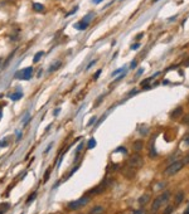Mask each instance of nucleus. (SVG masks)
<instances>
[{
  "instance_id": "nucleus-29",
  "label": "nucleus",
  "mask_w": 189,
  "mask_h": 214,
  "mask_svg": "<svg viewBox=\"0 0 189 214\" xmlns=\"http://www.w3.org/2000/svg\"><path fill=\"white\" fill-rule=\"evenodd\" d=\"M183 163H184V165H185V164H189V155H187L185 158L183 159Z\"/></svg>"
},
{
  "instance_id": "nucleus-17",
  "label": "nucleus",
  "mask_w": 189,
  "mask_h": 214,
  "mask_svg": "<svg viewBox=\"0 0 189 214\" xmlns=\"http://www.w3.org/2000/svg\"><path fill=\"white\" fill-rule=\"evenodd\" d=\"M94 146H96V140H94L93 137H92V139L88 141V149H93Z\"/></svg>"
},
{
  "instance_id": "nucleus-22",
  "label": "nucleus",
  "mask_w": 189,
  "mask_h": 214,
  "mask_svg": "<svg viewBox=\"0 0 189 214\" xmlns=\"http://www.w3.org/2000/svg\"><path fill=\"white\" fill-rule=\"evenodd\" d=\"M139 47H140V44H139V43H135V44H132V45L130 47V48H131L132 50H136V49L139 48Z\"/></svg>"
},
{
  "instance_id": "nucleus-19",
  "label": "nucleus",
  "mask_w": 189,
  "mask_h": 214,
  "mask_svg": "<svg viewBox=\"0 0 189 214\" xmlns=\"http://www.w3.org/2000/svg\"><path fill=\"white\" fill-rule=\"evenodd\" d=\"M52 173V169H48L45 171V174H44V182H47L48 180V178H49V174Z\"/></svg>"
},
{
  "instance_id": "nucleus-31",
  "label": "nucleus",
  "mask_w": 189,
  "mask_h": 214,
  "mask_svg": "<svg viewBox=\"0 0 189 214\" xmlns=\"http://www.w3.org/2000/svg\"><path fill=\"white\" fill-rule=\"evenodd\" d=\"M29 118H30V116H29V115H27V116H25V117L22 120V122H23V123H27V121L29 120Z\"/></svg>"
},
{
  "instance_id": "nucleus-20",
  "label": "nucleus",
  "mask_w": 189,
  "mask_h": 214,
  "mask_svg": "<svg viewBox=\"0 0 189 214\" xmlns=\"http://www.w3.org/2000/svg\"><path fill=\"white\" fill-rule=\"evenodd\" d=\"M8 145V139L5 137L3 141H0V147H4V146H6Z\"/></svg>"
},
{
  "instance_id": "nucleus-3",
  "label": "nucleus",
  "mask_w": 189,
  "mask_h": 214,
  "mask_svg": "<svg viewBox=\"0 0 189 214\" xmlns=\"http://www.w3.org/2000/svg\"><path fill=\"white\" fill-rule=\"evenodd\" d=\"M88 200H89V199L87 197H82L81 199H78V200L71 202L68 205H67V208L71 209V210H77V209H79V208H82V207L86 205V204L88 203Z\"/></svg>"
},
{
  "instance_id": "nucleus-18",
  "label": "nucleus",
  "mask_w": 189,
  "mask_h": 214,
  "mask_svg": "<svg viewBox=\"0 0 189 214\" xmlns=\"http://www.w3.org/2000/svg\"><path fill=\"white\" fill-rule=\"evenodd\" d=\"M35 197H37V193H33L32 195H30L29 198L27 199V204H30V203H32V202H33V200H34V199H35Z\"/></svg>"
},
{
  "instance_id": "nucleus-39",
  "label": "nucleus",
  "mask_w": 189,
  "mask_h": 214,
  "mask_svg": "<svg viewBox=\"0 0 189 214\" xmlns=\"http://www.w3.org/2000/svg\"><path fill=\"white\" fill-rule=\"evenodd\" d=\"M22 139V134H18V137H17V140H20Z\"/></svg>"
},
{
  "instance_id": "nucleus-32",
  "label": "nucleus",
  "mask_w": 189,
  "mask_h": 214,
  "mask_svg": "<svg viewBox=\"0 0 189 214\" xmlns=\"http://www.w3.org/2000/svg\"><path fill=\"white\" fill-rule=\"evenodd\" d=\"M94 121H96V117H92V118H91V120H89V121H88V126H91V125H92V123H93Z\"/></svg>"
},
{
  "instance_id": "nucleus-38",
  "label": "nucleus",
  "mask_w": 189,
  "mask_h": 214,
  "mask_svg": "<svg viewBox=\"0 0 189 214\" xmlns=\"http://www.w3.org/2000/svg\"><path fill=\"white\" fill-rule=\"evenodd\" d=\"M102 0H92V3H94V4H97V3H101Z\"/></svg>"
},
{
  "instance_id": "nucleus-7",
  "label": "nucleus",
  "mask_w": 189,
  "mask_h": 214,
  "mask_svg": "<svg viewBox=\"0 0 189 214\" xmlns=\"http://www.w3.org/2000/svg\"><path fill=\"white\" fill-rule=\"evenodd\" d=\"M143 147H144V142L141 141V140H136V141L134 142V150H135V151L143 150Z\"/></svg>"
},
{
  "instance_id": "nucleus-44",
  "label": "nucleus",
  "mask_w": 189,
  "mask_h": 214,
  "mask_svg": "<svg viewBox=\"0 0 189 214\" xmlns=\"http://www.w3.org/2000/svg\"><path fill=\"white\" fill-rule=\"evenodd\" d=\"M157 1H158V0H153V3H157Z\"/></svg>"
},
{
  "instance_id": "nucleus-9",
  "label": "nucleus",
  "mask_w": 189,
  "mask_h": 214,
  "mask_svg": "<svg viewBox=\"0 0 189 214\" xmlns=\"http://www.w3.org/2000/svg\"><path fill=\"white\" fill-rule=\"evenodd\" d=\"M74 27L77 28L78 30H84V29H87L88 23H86V22H79V23H77V24H76Z\"/></svg>"
},
{
  "instance_id": "nucleus-45",
  "label": "nucleus",
  "mask_w": 189,
  "mask_h": 214,
  "mask_svg": "<svg viewBox=\"0 0 189 214\" xmlns=\"http://www.w3.org/2000/svg\"><path fill=\"white\" fill-rule=\"evenodd\" d=\"M3 213H4V212H3V210H0V214H3Z\"/></svg>"
},
{
  "instance_id": "nucleus-1",
  "label": "nucleus",
  "mask_w": 189,
  "mask_h": 214,
  "mask_svg": "<svg viewBox=\"0 0 189 214\" xmlns=\"http://www.w3.org/2000/svg\"><path fill=\"white\" fill-rule=\"evenodd\" d=\"M169 198H170V193L169 192H165V193L162 194V195H159L158 198H155V200L153 202V205H151V210H153V213H157L159 209L162 208V205H164V204L169 200Z\"/></svg>"
},
{
  "instance_id": "nucleus-6",
  "label": "nucleus",
  "mask_w": 189,
  "mask_h": 214,
  "mask_svg": "<svg viewBox=\"0 0 189 214\" xmlns=\"http://www.w3.org/2000/svg\"><path fill=\"white\" fill-rule=\"evenodd\" d=\"M158 74H159V72H157V73H155V74L153 76V77H149V78L144 79L143 82H141V87H145V88H148V83H150L151 81H154V79H155V77H157Z\"/></svg>"
},
{
  "instance_id": "nucleus-13",
  "label": "nucleus",
  "mask_w": 189,
  "mask_h": 214,
  "mask_svg": "<svg viewBox=\"0 0 189 214\" xmlns=\"http://www.w3.org/2000/svg\"><path fill=\"white\" fill-rule=\"evenodd\" d=\"M33 9H34L35 12H43L44 5H42V4H39V3H34L33 4Z\"/></svg>"
},
{
  "instance_id": "nucleus-10",
  "label": "nucleus",
  "mask_w": 189,
  "mask_h": 214,
  "mask_svg": "<svg viewBox=\"0 0 189 214\" xmlns=\"http://www.w3.org/2000/svg\"><path fill=\"white\" fill-rule=\"evenodd\" d=\"M103 207H100V205H97V207H94L91 212H89V214H102L103 213Z\"/></svg>"
},
{
  "instance_id": "nucleus-23",
  "label": "nucleus",
  "mask_w": 189,
  "mask_h": 214,
  "mask_svg": "<svg viewBox=\"0 0 189 214\" xmlns=\"http://www.w3.org/2000/svg\"><path fill=\"white\" fill-rule=\"evenodd\" d=\"M92 19V15H86V18H83L82 19V22H86V23H88L89 20Z\"/></svg>"
},
{
  "instance_id": "nucleus-35",
  "label": "nucleus",
  "mask_w": 189,
  "mask_h": 214,
  "mask_svg": "<svg viewBox=\"0 0 189 214\" xmlns=\"http://www.w3.org/2000/svg\"><path fill=\"white\" fill-rule=\"evenodd\" d=\"M143 73H144V69L141 68V69H139V71H138V73H136V76H140V74H143Z\"/></svg>"
},
{
  "instance_id": "nucleus-16",
  "label": "nucleus",
  "mask_w": 189,
  "mask_h": 214,
  "mask_svg": "<svg viewBox=\"0 0 189 214\" xmlns=\"http://www.w3.org/2000/svg\"><path fill=\"white\" fill-rule=\"evenodd\" d=\"M42 55H43V52H38V53L34 55V59H33V61H34V63H37V62L42 58Z\"/></svg>"
},
{
  "instance_id": "nucleus-42",
  "label": "nucleus",
  "mask_w": 189,
  "mask_h": 214,
  "mask_svg": "<svg viewBox=\"0 0 189 214\" xmlns=\"http://www.w3.org/2000/svg\"><path fill=\"white\" fill-rule=\"evenodd\" d=\"M1 113H3V110H1V107H0V118H1Z\"/></svg>"
},
{
  "instance_id": "nucleus-36",
  "label": "nucleus",
  "mask_w": 189,
  "mask_h": 214,
  "mask_svg": "<svg viewBox=\"0 0 189 214\" xmlns=\"http://www.w3.org/2000/svg\"><path fill=\"white\" fill-rule=\"evenodd\" d=\"M141 38H143V33H140V34L136 35V39H138V40H139V39H141Z\"/></svg>"
},
{
  "instance_id": "nucleus-40",
  "label": "nucleus",
  "mask_w": 189,
  "mask_h": 214,
  "mask_svg": "<svg viewBox=\"0 0 189 214\" xmlns=\"http://www.w3.org/2000/svg\"><path fill=\"white\" fill-rule=\"evenodd\" d=\"M184 64H185V66H189V58L185 61V63H184Z\"/></svg>"
},
{
  "instance_id": "nucleus-14",
  "label": "nucleus",
  "mask_w": 189,
  "mask_h": 214,
  "mask_svg": "<svg viewBox=\"0 0 189 214\" xmlns=\"http://www.w3.org/2000/svg\"><path fill=\"white\" fill-rule=\"evenodd\" d=\"M182 112H183V108H182V107H178V108H175V110L172 112V117L175 118V117H178L179 115H182Z\"/></svg>"
},
{
  "instance_id": "nucleus-43",
  "label": "nucleus",
  "mask_w": 189,
  "mask_h": 214,
  "mask_svg": "<svg viewBox=\"0 0 189 214\" xmlns=\"http://www.w3.org/2000/svg\"><path fill=\"white\" fill-rule=\"evenodd\" d=\"M135 214H144L143 212H135Z\"/></svg>"
},
{
  "instance_id": "nucleus-41",
  "label": "nucleus",
  "mask_w": 189,
  "mask_h": 214,
  "mask_svg": "<svg viewBox=\"0 0 189 214\" xmlns=\"http://www.w3.org/2000/svg\"><path fill=\"white\" fill-rule=\"evenodd\" d=\"M184 214H189V207L187 208V210H185V213H184Z\"/></svg>"
},
{
  "instance_id": "nucleus-15",
  "label": "nucleus",
  "mask_w": 189,
  "mask_h": 214,
  "mask_svg": "<svg viewBox=\"0 0 189 214\" xmlns=\"http://www.w3.org/2000/svg\"><path fill=\"white\" fill-rule=\"evenodd\" d=\"M23 97V93L22 92H17V93H13L12 96H10V98L13 99V101H18L19 98H22Z\"/></svg>"
},
{
  "instance_id": "nucleus-11",
  "label": "nucleus",
  "mask_w": 189,
  "mask_h": 214,
  "mask_svg": "<svg viewBox=\"0 0 189 214\" xmlns=\"http://www.w3.org/2000/svg\"><path fill=\"white\" fill-rule=\"evenodd\" d=\"M149 199H150V195H149V194H145V195H143L139 199V204H140V205H145V204L149 202Z\"/></svg>"
},
{
  "instance_id": "nucleus-24",
  "label": "nucleus",
  "mask_w": 189,
  "mask_h": 214,
  "mask_svg": "<svg viewBox=\"0 0 189 214\" xmlns=\"http://www.w3.org/2000/svg\"><path fill=\"white\" fill-rule=\"evenodd\" d=\"M172 212H173V207H170V205H169V207H167V210H165V213H164V214H170Z\"/></svg>"
},
{
  "instance_id": "nucleus-5",
  "label": "nucleus",
  "mask_w": 189,
  "mask_h": 214,
  "mask_svg": "<svg viewBox=\"0 0 189 214\" xmlns=\"http://www.w3.org/2000/svg\"><path fill=\"white\" fill-rule=\"evenodd\" d=\"M32 72H33V67H28L25 69L18 71V72L15 73V78H18V79H30Z\"/></svg>"
},
{
  "instance_id": "nucleus-33",
  "label": "nucleus",
  "mask_w": 189,
  "mask_h": 214,
  "mask_svg": "<svg viewBox=\"0 0 189 214\" xmlns=\"http://www.w3.org/2000/svg\"><path fill=\"white\" fill-rule=\"evenodd\" d=\"M94 63H96V61H92V62H91V63H89V64L87 66V68H86V69H89V68H91V67H92V66H93Z\"/></svg>"
},
{
  "instance_id": "nucleus-28",
  "label": "nucleus",
  "mask_w": 189,
  "mask_h": 214,
  "mask_svg": "<svg viewBox=\"0 0 189 214\" xmlns=\"http://www.w3.org/2000/svg\"><path fill=\"white\" fill-rule=\"evenodd\" d=\"M183 122H184V123H187V125H189V115H187L185 117L183 118Z\"/></svg>"
},
{
  "instance_id": "nucleus-30",
  "label": "nucleus",
  "mask_w": 189,
  "mask_h": 214,
  "mask_svg": "<svg viewBox=\"0 0 189 214\" xmlns=\"http://www.w3.org/2000/svg\"><path fill=\"white\" fill-rule=\"evenodd\" d=\"M130 68H131V69L136 68V61H132V62H131V64H130Z\"/></svg>"
},
{
  "instance_id": "nucleus-25",
  "label": "nucleus",
  "mask_w": 189,
  "mask_h": 214,
  "mask_svg": "<svg viewBox=\"0 0 189 214\" xmlns=\"http://www.w3.org/2000/svg\"><path fill=\"white\" fill-rule=\"evenodd\" d=\"M101 72H102V71H101V69H98V71H97V72H96V73H94V76H93V79H97V78H98V76H100V74H101Z\"/></svg>"
},
{
  "instance_id": "nucleus-21",
  "label": "nucleus",
  "mask_w": 189,
  "mask_h": 214,
  "mask_svg": "<svg viewBox=\"0 0 189 214\" xmlns=\"http://www.w3.org/2000/svg\"><path fill=\"white\" fill-rule=\"evenodd\" d=\"M82 149H83V144H82V142H81V144H79V145H78V147H77V150H76V154H77V155H78V154H79V151H81Z\"/></svg>"
},
{
  "instance_id": "nucleus-37",
  "label": "nucleus",
  "mask_w": 189,
  "mask_h": 214,
  "mask_svg": "<svg viewBox=\"0 0 189 214\" xmlns=\"http://www.w3.org/2000/svg\"><path fill=\"white\" fill-rule=\"evenodd\" d=\"M117 151H122V153H126V150H125V149H122V147H120V149H117Z\"/></svg>"
},
{
  "instance_id": "nucleus-2",
  "label": "nucleus",
  "mask_w": 189,
  "mask_h": 214,
  "mask_svg": "<svg viewBox=\"0 0 189 214\" xmlns=\"http://www.w3.org/2000/svg\"><path fill=\"white\" fill-rule=\"evenodd\" d=\"M183 166H184L183 160L175 161V163H173L172 165H169V166H168L167 170H165V174H167V175H174V174H177L179 170H182V169H183Z\"/></svg>"
},
{
  "instance_id": "nucleus-8",
  "label": "nucleus",
  "mask_w": 189,
  "mask_h": 214,
  "mask_svg": "<svg viewBox=\"0 0 189 214\" xmlns=\"http://www.w3.org/2000/svg\"><path fill=\"white\" fill-rule=\"evenodd\" d=\"M61 66H62V63H61V61H56L54 63L49 67V69H48V71H49V72H54V71L58 69V68L61 67Z\"/></svg>"
},
{
  "instance_id": "nucleus-4",
  "label": "nucleus",
  "mask_w": 189,
  "mask_h": 214,
  "mask_svg": "<svg viewBox=\"0 0 189 214\" xmlns=\"http://www.w3.org/2000/svg\"><path fill=\"white\" fill-rule=\"evenodd\" d=\"M127 164H129L130 168L136 170V169H139V168L143 166V158H141L139 154H135V155H132L131 158L129 159V163H127Z\"/></svg>"
},
{
  "instance_id": "nucleus-26",
  "label": "nucleus",
  "mask_w": 189,
  "mask_h": 214,
  "mask_svg": "<svg viewBox=\"0 0 189 214\" xmlns=\"http://www.w3.org/2000/svg\"><path fill=\"white\" fill-rule=\"evenodd\" d=\"M121 71H122V72H125V68H120V69H116V71H115V72H113V73H112V76H116L117 73H120V72H121Z\"/></svg>"
},
{
  "instance_id": "nucleus-12",
  "label": "nucleus",
  "mask_w": 189,
  "mask_h": 214,
  "mask_svg": "<svg viewBox=\"0 0 189 214\" xmlns=\"http://www.w3.org/2000/svg\"><path fill=\"white\" fill-rule=\"evenodd\" d=\"M183 198H184V193L183 192H178L177 197H175V204H180V202H183Z\"/></svg>"
},
{
  "instance_id": "nucleus-27",
  "label": "nucleus",
  "mask_w": 189,
  "mask_h": 214,
  "mask_svg": "<svg viewBox=\"0 0 189 214\" xmlns=\"http://www.w3.org/2000/svg\"><path fill=\"white\" fill-rule=\"evenodd\" d=\"M183 140H184V142H185V144L189 146V134L184 136V139H183Z\"/></svg>"
},
{
  "instance_id": "nucleus-34",
  "label": "nucleus",
  "mask_w": 189,
  "mask_h": 214,
  "mask_svg": "<svg viewBox=\"0 0 189 214\" xmlns=\"http://www.w3.org/2000/svg\"><path fill=\"white\" fill-rule=\"evenodd\" d=\"M52 146H53V144H52V142H50V144L48 145V147H47V149H45V153H48V151L50 150V147H52Z\"/></svg>"
}]
</instances>
